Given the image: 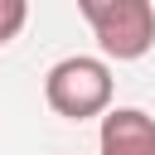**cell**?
<instances>
[{"instance_id":"3957f363","label":"cell","mask_w":155,"mask_h":155,"mask_svg":"<svg viewBox=\"0 0 155 155\" xmlns=\"http://www.w3.org/2000/svg\"><path fill=\"white\" fill-rule=\"evenodd\" d=\"M97 155H155V116L140 107H111L97 131Z\"/></svg>"},{"instance_id":"6da1fadb","label":"cell","mask_w":155,"mask_h":155,"mask_svg":"<svg viewBox=\"0 0 155 155\" xmlns=\"http://www.w3.org/2000/svg\"><path fill=\"white\" fill-rule=\"evenodd\" d=\"M111 68L107 58L92 53H68L44 73V102L68 116V121H87V116H107L111 111Z\"/></svg>"},{"instance_id":"277c9868","label":"cell","mask_w":155,"mask_h":155,"mask_svg":"<svg viewBox=\"0 0 155 155\" xmlns=\"http://www.w3.org/2000/svg\"><path fill=\"white\" fill-rule=\"evenodd\" d=\"M24 19H29V5L24 0H0V48L24 29Z\"/></svg>"},{"instance_id":"7a4b0ae2","label":"cell","mask_w":155,"mask_h":155,"mask_svg":"<svg viewBox=\"0 0 155 155\" xmlns=\"http://www.w3.org/2000/svg\"><path fill=\"white\" fill-rule=\"evenodd\" d=\"M78 15L92 24L97 48L116 63L145 58L155 44V5L150 0H78Z\"/></svg>"}]
</instances>
